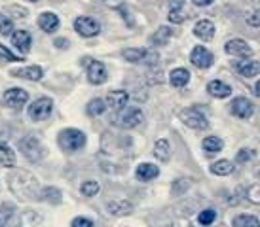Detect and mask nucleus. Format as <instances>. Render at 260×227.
<instances>
[{"instance_id":"nucleus-1","label":"nucleus","mask_w":260,"mask_h":227,"mask_svg":"<svg viewBox=\"0 0 260 227\" xmlns=\"http://www.w3.org/2000/svg\"><path fill=\"white\" fill-rule=\"evenodd\" d=\"M10 182V190L14 192V195H17L23 201H30V199L40 197L38 193V180L32 174L25 172V170H15L8 178Z\"/></svg>"},{"instance_id":"nucleus-2","label":"nucleus","mask_w":260,"mask_h":227,"mask_svg":"<svg viewBox=\"0 0 260 227\" xmlns=\"http://www.w3.org/2000/svg\"><path fill=\"white\" fill-rule=\"evenodd\" d=\"M59 146L65 149V152H78L86 146V135L78 131V129H65L61 135H59Z\"/></svg>"},{"instance_id":"nucleus-3","label":"nucleus","mask_w":260,"mask_h":227,"mask_svg":"<svg viewBox=\"0 0 260 227\" xmlns=\"http://www.w3.org/2000/svg\"><path fill=\"white\" fill-rule=\"evenodd\" d=\"M143 120H145V114L141 112L137 106L122 108V112L118 114V125L125 129L137 127L139 123H143Z\"/></svg>"},{"instance_id":"nucleus-4","label":"nucleus","mask_w":260,"mask_h":227,"mask_svg":"<svg viewBox=\"0 0 260 227\" xmlns=\"http://www.w3.org/2000/svg\"><path fill=\"white\" fill-rule=\"evenodd\" d=\"M123 57L129 61V63H141V64H148V66H154L158 63V53L152 50H123Z\"/></svg>"},{"instance_id":"nucleus-5","label":"nucleus","mask_w":260,"mask_h":227,"mask_svg":"<svg viewBox=\"0 0 260 227\" xmlns=\"http://www.w3.org/2000/svg\"><path fill=\"white\" fill-rule=\"evenodd\" d=\"M51 110H53V100L48 99V97H42V99H37L29 106V118L32 121H42L46 118H50Z\"/></svg>"},{"instance_id":"nucleus-6","label":"nucleus","mask_w":260,"mask_h":227,"mask_svg":"<svg viewBox=\"0 0 260 227\" xmlns=\"http://www.w3.org/2000/svg\"><path fill=\"white\" fill-rule=\"evenodd\" d=\"M87 64V80L93 85H101L107 82L109 74H107V66L101 61H93V59H84Z\"/></svg>"},{"instance_id":"nucleus-7","label":"nucleus","mask_w":260,"mask_h":227,"mask_svg":"<svg viewBox=\"0 0 260 227\" xmlns=\"http://www.w3.org/2000/svg\"><path fill=\"white\" fill-rule=\"evenodd\" d=\"M182 121H184V125H188L190 129H207L209 127V121H207V118L203 116L200 110H194V108H190V110H184V112L181 114Z\"/></svg>"},{"instance_id":"nucleus-8","label":"nucleus","mask_w":260,"mask_h":227,"mask_svg":"<svg viewBox=\"0 0 260 227\" xmlns=\"http://www.w3.org/2000/svg\"><path fill=\"white\" fill-rule=\"evenodd\" d=\"M230 110L234 116H238L239 120H249L254 112V106L249 99H245V97H238V99L232 100Z\"/></svg>"},{"instance_id":"nucleus-9","label":"nucleus","mask_w":260,"mask_h":227,"mask_svg":"<svg viewBox=\"0 0 260 227\" xmlns=\"http://www.w3.org/2000/svg\"><path fill=\"white\" fill-rule=\"evenodd\" d=\"M190 61L198 68H209L211 64H213V61H215V57H213V53L209 50H205L203 46H196L194 50H192Z\"/></svg>"},{"instance_id":"nucleus-10","label":"nucleus","mask_w":260,"mask_h":227,"mask_svg":"<svg viewBox=\"0 0 260 227\" xmlns=\"http://www.w3.org/2000/svg\"><path fill=\"white\" fill-rule=\"evenodd\" d=\"M21 152L29 161H38L42 157V146L35 136H27L21 140Z\"/></svg>"},{"instance_id":"nucleus-11","label":"nucleus","mask_w":260,"mask_h":227,"mask_svg":"<svg viewBox=\"0 0 260 227\" xmlns=\"http://www.w3.org/2000/svg\"><path fill=\"white\" fill-rule=\"evenodd\" d=\"M74 28H76L82 36H86V38L99 34V30H101L99 23L95 21L93 17H86V15H84V17H78V19L74 21Z\"/></svg>"},{"instance_id":"nucleus-12","label":"nucleus","mask_w":260,"mask_h":227,"mask_svg":"<svg viewBox=\"0 0 260 227\" xmlns=\"http://www.w3.org/2000/svg\"><path fill=\"white\" fill-rule=\"evenodd\" d=\"M27 100H29L27 91H25V89H19V87H12V89H8V91L4 93V102L12 108H21Z\"/></svg>"},{"instance_id":"nucleus-13","label":"nucleus","mask_w":260,"mask_h":227,"mask_svg":"<svg viewBox=\"0 0 260 227\" xmlns=\"http://www.w3.org/2000/svg\"><path fill=\"white\" fill-rule=\"evenodd\" d=\"M226 53L230 55H238V57H251L253 55V50L249 48V44L245 40H230L226 44Z\"/></svg>"},{"instance_id":"nucleus-14","label":"nucleus","mask_w":260,"mask_h":227,"mask_svg":"<svg viewBox=\"0 0 260 227\" xmlns=\"http://www.w3.org/2000/svg\"><path fill=\"white\" fill-rule=\"evenodd\" d=\"M12 44H14L21 53H29L32 38H30V34L27 30H14V32H12Z\"/></svg>"},{"instance_id":"nucleus-15","label":"nucleus","mask_w":260,"mask_h":227,"mask_svg":"<svg viewBox=\"0 0 260 227\" xmlns=\"http://www.w3.org/2000/svg\"><path fill=\"white\" fill-rule=\"evenodd\" d=\"M15 78H23V80H30V82H38V80L44 76V72L40 66L37 64H30V66H25V68H17V70L12 72Z\"/></svg>"},{"instance_id":"nucleus-16","label":"nucleus","mask_w":260,"mask_h":227,"mask_svg":"<svg viewBox=\"0 0 260 227\" xmlns=\"http://www.w3.org/2000/svg\"><path fill=\"white\" fill-rule=\"evenodd\" d=\"M236 70H238L239 76H243V78H254V76H258L260 64H258V61H239V63L236 64Z\"/></svg>"},{"instance_id":"nucleus-17","label":"nucleus","mask_w":260,"mask_h":227,"mask_svg":"<svg viewBox=\"0 0 260 227\" xmlns=\"http://www.w3.org/2000/svg\"><path fill=\"white\" fill-rule=\"evenodd\" d=\"M127 100H129V95L125 91H110L107 100H105V104H109L110 108H114V110H122L125 104H127Z\"/></svg>"},{"instance_id":"nucleus-18","label":"nucleus","mask_w":260,"mask_h":227,"mask_svg":"<svg viewBox=\"0 0 260 227\" xmlns=\"http://www.w3.org/2000/svg\"><path fill=\"white\" fill-rule=\"evenodd\" d=\"M135 174H137L141 182H150V180H154L159 174V169L152 163H141L137 167V170H135Z\"/></svg>"},{"instance_id":"nucleus-19","label":"nucleus","mask_w":260,"mask_h":227,"mask_svg":"<svg viewBox=\"0 0 260 227\" xmlns=\"http://www.w3.org/2000/svg\"><path fill=\"white\" fill-rule=\"evenodd\" d=\"M110 214H114V216H125V214H131L133 212V205H131L129 201H123V199H116V201H110L109 205H107Z\"/></svg>"},{"instance_id":"nucleus-20","label":"nucleus","mask_w":260,"mask_h":227,"mask_svg":"<svg viewBox=\"0 0 260 227\" xmlns=\"http://www.w3.org/2000/svg\"><path fill=\"white\" fill-rule=\"evenodd\" d=\"M207 91H209L213 97H217V99H226V97H230L232 87L226 85L224 82H220V80H213V82L207 84Z\"/></svg>"},{"instance_id":"nucleus-21","label":"nucleus","mask_w":260,"mask_h":227,"mask_svg":"<svg viewBox=\"0 0 260 227\" xmlns=\"http://www.w3.org/2000/svg\"><path fill=\"white\" fill-rule=\"evenodd\" d=\"M38 27L46 30V32H53L55 28L59 27V17L51 12H44L40 17H38Z\"/></svg>"},{"instance_id":"nucleus-22","label":"nucleus","mask_w":260,"mask_h":227,"mask_svg":"<svg viewBox=\"0 0 260 227\" xmlns=\"http://www.w3.org/2000/svg\"><path fill=\"white\" fill-rule=\"evenodd\" d=\"M0 167H6V169L15 167V152L6 142H0Z\"/></svg>"},{"instance_id":"nucleus-23","label":"nucleus","mask_w":260,"mask_h":227,"mask_svg":"<svg viewBox=\"0 0 260 227\" xmlns=\"http://www.w3.org/2000/svg\"><path fill=\"white\" fill-rule=\"evenodd\" d=\"M194 34L202 40H211L215 36V25L211 21H198L194 27Z\"/></svg>"},{"instance_id":"nucleus-24","label":"nucleus","mask_w":260,"mask_h":227,"mask_svg":"<svg viewBox=\"0 0 260 227\" xmlns=\"http://www.w3.org/2000/svg\"><path fill=\"white\" fill-rule=\"evenodd\" d=\"M203 152L205 154H209V156H213V154H218V152H222V146L224 142L218 138V136H207V138H203Z\"/></svg>"},{"instance_id":"nucleus-25","label":"nucleus","mask_w":260,"mask_h":227,"mask_svg":"<svg viewBox=\"0 0 260 227\" xmlns=\"http://www.w3.org/2000/svg\"><path fill=\"white\" fill-rule=\"evenodd\" d=\"M169 80H171V84H173L175 87H184V85L190 82V72H188L186 68H175V70H171V74H169Z\"/></svg>"},{"instance_id":"nucleus-26","label":"nucleus","mask_w":260,"mask_h":227,"mask_svg":"<svg viewBox=\"0 0 260 227\" xmlns=\"http://www.w3.org/2000/svg\"><path fill=\"white\" fill-rule=\"evenodd\" d=\"M154 156L158 157L159 161H167L169 157H171V146H169V142L166 138H159L156 142V146H154Z\"/></svg>"},{"instance_id":"nucleus-27","label":"nucleus","mask_w":260,"mask_h":227,"mask_svg":"<svg viewBox=\"0 0 260 227\" xmlns=\"http://www.w3.org/2000/svg\"><path fill=\"white\" fill-rule=\"evenodd\" d=\"M211 172L217 174V176H228V174L234 172V165L228 159H220V161L211 165Z\"/></svg>"},{"instance_id":"nucleus-28","label":"nucleus","mask_w":260,"mask_h":227,"mask_svg":"<svg viewBox=\"0 0 260 227\" xmlns=\"http://www.w3.org/2000/svg\"><path fill=\"white\" fill-rule=\"evenodd\" d=\"M234 227H260V221L256 216H249V214H239L234 218Z\"/></svg>"},{"instance_id":"nucleus-29","label":"nucleus","mask_w":260,"mask_h":227,"mask_svg":"<svg viewBox=\"0 0 260 227\" xmlns=\"http://www.w3.org/2000/svg\"><path fill=\"white\" fill-rule=\"evenodd\" d=\"M171 36H173V30H171V28L159 27L158 30H156V34L152 36V44H154V46H166Z\"/></svg>"},{"instance_id":"nucleus-30","label":"nucleus","mask_w":260,"mask_h":227,"mask_svg":"<svg viewBox=\"0 0 260 227\" xmlns=\"http://www.w3.org/2000/svg\"><path fill=\"white\" fill-rule=\"evenodd\" d=\"M169 21L171 23H182L184 19H186V12H184V6H182V2H175L173 4V8L169 10Z\"/></svg>"},{"instance_id":"nucleus-31","label":"nucleus","mask_w":260,"mask_h":227,"mask_svg":"<svg viewBox=\"0 0 260 227\" xmlns=\"http://www.w3.org/2000/svg\"><path fill=\"white\" fill-rule=\"evenodd\" d=\"M99 182H95V180H86L84 184H82V187H80V192H82V195H86V197H95L97 193H99Z\"/></svg>"},{"instance_id":"nucleus-32","label":"nucleus","mask_w":260,"mask_h":227,"mask_svg":"<svg viewBox=\"0 0 260 227\" xmlns=\"http://www.w3.org/2000/svg\"><path fill=\"white\" fill-rule=\"evenodd\" d=\"M40 199H42V201H50V203H53V205H57V203H61V192L55 190V187H46V190L40 193Z\"/></svg>"},{"instance_id":"nucleus-33","label":"nucleus","mask_w":260,"mask_h":227,"mask_svg":"<svg viewBox=\"0 0 260 227\" xmlns=\"http://www.w3.org/2000/svg\"><path fill=\"white\" fill-rule=\"evenodd\" d=\"M105 110H107V104H105L103 99H93L87 104V114H89V116H101Z\"/></svg>"},{"instance_id":"nucleus-34","label":"nucleus","mask_w":260,"mask_h":227,"mask_svg":"<svg viewBox=\"0 0 260 227\" xmlns=\"http://www.w3.org/2000/svg\"><path fill=\"white\" fill-rule=\"evenodd\" d=\"M215 220H217V210H213V208H205V210H202L200 216H198V221H200L202 225H211Z\"/></svg>"},{"instance_id":"nucleus-35","label":"nucleus","mask_w":260,"mask_h":227,"mask_svg":"<svg viewBox=\"0 0 260 227\" xmlns=\"http://www.w3.org/2000/svg\"><path fill=\"white\" fill-rule=\"evenodd\" d=\"M14 205H8V203L0 206V227H4L10 221V218L14 216Z\"/></svg>"},{"instance_id":"nucleus-36","label":"nucleus","mask_w":260,"mask_h":227,"mask_svg":"<svg viewBox=\"0 0 260 227\" xmlns=\"http://www.w3.org/2000/svg\"><path fill=\"white\" fill-rule=\"evenodd\" d=\"M12 30H14V23H12V19L6 17V15H0V34L8 36V34H12Z\"/></svg>"},{"instance_id":"nucleus-37","label":"nucleus","mask_w":260,"mask_h":227,"mask_svg":"<svg viewBox=\"0 0 260 227\" xmlns=\"http://www.w3.org/2000/svg\"><path fill=\"white\" fill-rule=\"evenodd\" d=\"M253 156H254L253 149H241L236 159H238V163H245V161H249V159H251Z\"/></svg>"},{"instance_id":"nucleus-38","label":"nucleus","mask_w":260,"mask_h":227,"mask_svg":"<svg viewBox=\"0 0 260 227\" xmlns=\"http://www.w3.org/2000/svg\"><path fill=\"white\" fill-rule=\"evenodd\" d=\"M73 227H93V221L78 216V218H74L73 220Z\"/></svg>"},{"instance_id":"nucleus-39","label":"nucleus","mask_w":260,"mask_h":227,"mask_svg":"<svg viewBox=\"0 0 260 227\" xmlns=\"http://www.w3.org/2000/svg\"><path fill=\"white\" fill-rule=\"evenodd\" d=\"M0 57H2L4 61H8V63H14V61H19V59H17V57H15L14 53H10V51H8L6 48H2V46H0Z\"/></svg>"},{"instance_id":"nucleus-40","label":"nucleus","mask_w":260,"mask_h":227,"mask_svg":"<svg viewBox=\"0 0 260 227\" xmlns=\"http://www.w3.org/2000/svg\"><path fill=\"white\" fill-rule=\"evenodd\" d=\"M258 15H260V12H258V10H254L253 14H251V17H249V25H253V27H258V25H260Z\"/></svg>"},{"instance_id":"nucleus-41","label":"nucleus","mask_w":260,"mask_h":227,"mask_svg":"<svg viewBox=\"0 0 260 227\" xmlns=\"http://www.w3.org/2000/svg\"><path fill=\"white\" fill-rule=\"evenodd\" d=\"M256 192H258V185L254 184L253 187H251V201H253V203H258L260 199L256 197Z\"/></svg>"},{"instance_id":"nucleus-42","label":"nucleus","mask_w":260,"mask_h":227,"mask_svg":"<svg viewBox=\"0 0 260 227\" xmlns=\"http://www.w3.org/2000/svg\"><path fill=\"white\" fill-rule=\"evenodd\" d=\"M194 2L198 4V6H209L213 0H194Z\"/></svg>"},{"instance_id":"nucleus-43","label":"nucleus","mask_w":260,"mask_h":227,"mask_svg":"<svg viewBox=\"0 0 260 227\" xmlns=\"http://www.w3.org/2000/svg\"><path fill=\"white\" fill-rule=\"evenodd\" d=\"M55 44H57L59 48H67V46H69V40H61V38H59V40H55Z\"/></svg>"},{"instance_id":"nucleus-44","label":"nucleus","mask_w":260,"mask_h":227,"mask_svg":"<svg viewBox=\"0 0 260 227\" xmlns=\"http://www.w3.org/2000/svg\"><path fill=\"white\" fill-rule=\"evenodd\" d=\"M254 95H256V97H258V95H260V84L254 85Z\"/></svg>"},{"instance_id":"nucleus-45","label":"nucleus","mask_w":260,"mask_h":227,"mask_svg":"<svg viewBox=\"0 0 260 227\" xmlns=\"http://www.w3.org/2000/svg\"><path fill=\"white\" fill-rule=\"evenodd\" d=\"M166 227H179L177 223H169V225H166Z\"/></svg>"},{"instance_id":"nucleus-46","label":"nucleus","mask_w":260,"mask_h":227,"mask_svg":"<svg viewBox=\"0 0 260 227\" xmlns=\"http://www.w3.org/2000/svg\"><path fill=\"white\" fill-rule=\"evenodd\" d=\"M32 2H35V0H32Z\"/></svg>"}]
</instances>
